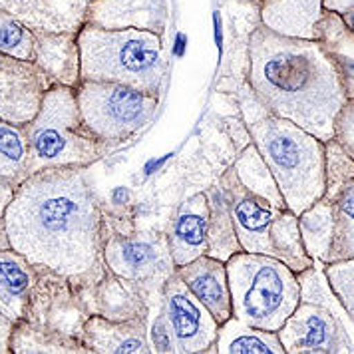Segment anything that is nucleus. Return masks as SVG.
<instances>
[{
  "instance_id": "f257e3e1",
  "label": "nucleus",
  "mask_w": 354,
  "mask_h": 354,
  "mask_svg": "<svg viewBox=\"0 0 354 354\" xmlns=\"http://www.w3.org/2000/svg\"><path fill=\"white\" fill-rule=\"evenodd\" d=\"M10 249L34 267L88 289L108 273L104 263L102 203L88 167H48L34 171L15 192L4 213Z\"/></svg>"
},
{
  "instance_id": "c85d7f7f",
  "label": "nucleus",
  "mask_w": 354,
  "mask_h": 354,
  "mask_svg": "<svg viewBox=\"0 0 354 354\" xmlns=\"http://www.w3.org/2000/svg\"><path fill=\"white\" fill-rule=\"evenodd\" d=\"M233 171L247 192L265 199L267 203H271L277 209H287L285 199H283V195L279 192L273 176H271V169L263 161L253 142L243 147L237 161L233 163Z\"/></svg>"
},
{
  "instance_id": "7c9ffc66",
  "label": "nucleus",
  "mask_w": 354,
  "mask_h": 354,
  "mask_svg": "<svg viewBox=\"0 0 354 354\" xmlns=\"http://www.w3.org/2000/svg\"><path fill=\"white\" fill-rule=\"evenodd\" d=\"M28 142L22 126L0 120V177L20 185L28 177Z\"/></svg>"
},
{
  "instance_id": "f03ea898",
  "label": "nucleus",
  "mask_w": 354,
  "mask_h": 354,
  "mask_svg": "<svg viewBox=\"0 0 354 354\" xmlns=\"http://www.w3.org/2000/svg\"><path fill=\"white\" fill-rule=\"evenodd\" d=\"M247 82L263 106L321 142L333 140L346 92L337 62L317 40L290 38L257 24L249 36Z\"/></svg>"
},
{
  "instance_id": "4c0bfd02",
  "label": "nucleus",
  "mask_w": 354,
  "mask_h": 354,
  "mask_svg": "<svg viewBox=\"0 0 354 354\" xmlns=\"http://www.w3.org/2000/svg\"><path fill=\"white\" fill-rule=\"evenodd\" d=\"M15 321L0 313V354H10V337H12Z\"/></svg>"
},
{
  "instance_id": "f3484780",
  "label": "nucleus",
  "mask_w": 354,
  "mask_h": 354,
  "mask_svg": "<svg viewBox=\"0 0 354 354\" xmlns=\"http://www.w3.org/2000/svg\"><path fill=\"white\" fill-rule=\"evenodd\" d=\"M90 315H97L110 321L149 319V303L144 295L128 281L110 271L88 289L78 290Z\"/></svg>"
},
{
  "instance_id": "6e6552de",
  "label": "nucleus",
  "mask_w": 354,
  "mask_h": 354,
  "mask_svg": "<svg viewBox=\"0 0 354 354\" xmlns=\"http://www.w3.org/2000/svg\"><path fill=\"white\" fill-rule=\"evenodd\" d=\"M104 263L108 271L140 290L149 310L161 305V289L176 273L167 237L151 231L115 233L104 227Z\"/></svg>"
},
{
  "instance_id": "cd10ccee",
  "label": "nucleus",
  "mask_w": 354,
  "mask_h": 354,
  "mask_svg": "<svg viewBox=\"0 0 354 354\" xmlns=\"http://www.w3.org/2000/svg\"><path fill=\"white\" fill-rule=\"evenodd\" d=\"M269 241L273 257L285 263L292 273H301L313 265V259L306 255L305 245L299 231V219L289 209H281L269 229Z\"/></svg>"
},
{
  "instance_id": "b1692460",
  "label": "nucleus",
  "mask_w": 354,
  "mask_h": 354,
  "mask_svg": "<svg viewBox=\"0 0 354 354\" xmlns=\"http://www.w3.org/2000/svg\"><path fill=\"white\" fill-rule=\"evenodd\" d=\"M213 351L219 354H283V344L277 333L263 330L229 317L219 324Z\"/></svg>"
},
{
  "instance_id": "ddd939ff",
  "label": "nucleus",
  "mask_w": 354,
  "mask_h": 354,
  "mask_svg": "<svg viewBox=\"0 0 354 354\" xmlns=\"http://www.w3.org/2000/svg\"><path fill=\"white\" fill-rule=\"evenodd\" d=\"M50 86L48 76L34 62L0 54V120L28 124Z\"/></svg>"
},
{
  "instance_id": "0eeeda50",
  "label": "nucleus",
  "mask_w": 354,
  "mask_h": 354,
  "mask_svg": "<svg viewBox=\"0 0 354 354\" xmlns=\"http://www.w3.org/2000/svg\"><path fill=\"white\" fill-rule=\"evenodd\" d=\"M76 102L84 126L108 149L136 136L160 106V97L126 84L90 80H80Z\"/></svg>"
},
{
  "instance_id": "423d86ee",
  "label": "nucleus",
  "mask_w": 354,
  "mask_h": 354,
  "mask_svg": "<svg viewBox=\"0 0 354 354\" xmlns=\"http://www.w3.org/2000/svg\"><path fill=\"white\" fill-rule=\"evenodd\" d=\"M231 317L277 333L299 305V283L285 263L271 255L239 251L225 261Z\"/></svg>"
},
{
  "instance_id": "c756f323",
  "label": "nucleus",
  "mask_w": 354,
  "mask_h": 354,
  "mask_svg": "<svg viewBox=\"0 0 354 354\" xmlns=\"http://www.w3.org/2000/svg\"><path fill=\"white\" fill-rule=\"evenodd\" d=\"M324 263L313 259V265L306 267L305 271L297 273V283H299V301L303 303H313V305L322 306L324 310H328L335 319H337L348 333L354 335V322L353 315L342 306L338 301V297L333 292L324 271H322Z\"/></svg>"
},
{
  "instance_id": "f8f14e48",
  "label": "nucleus",
  "mask_w": 354,
  "mask_h": 354,
  "mask_svg": "<svg viewBox=\"0 0 354 354\" xmlns=\"http://www.w3.org/2000/svg\"><path fill=\"white\" fill-rule=\"evenodd\" d=\"M217 183L221 185L225 194L231 221L235 227V235L241 245V251L273 257L269 229L281 209L273 207L271 203H267L265 199L253 195L251 192H247L239 183L233 167H229L225 174L219 177Z\"/></svg>"
},
{
  "instance_id": "dca6fc26",
  "label": "nucleus",
  "mask_w": 354,
  "mask_h": 354,
  "mask_svg": "<svg viewBox=\"0 0 354 354\" xmlns=\"http://www.w3.org/2000/svg\"><path fill=\"white\" fill-rule=\"evenodd\" d=\"M80 342L86 354H149L147 319L110 321L90 315L82 326Z\"/></svg>"
},
{
  "instance_id": "bb28decb",
  "label": "nucleus",
  "mask_w": 354,
  "mask_h": 354,
  "mask_svg": "<svg viewBox=\"0 0 354 354\" xmlns=\"http://www.w3.org/2000/svg\"><path fill=\"white\" fill-rule=\"evenodd\" d=\"M10 353L12 354H86L80 340L54 333L42 326H34L24 319L15 322L10 337Z\"/></svg>"
},
{
  "instance_id": "9b49d317",
  "label": "nucleus",
  "mask_w": 354,
  "mask_h": 354,
  "mask_svg": "<svg viewBox=\"0 0 354 354\" xmlns=\"http://www.w3.org/2000/svg\"><path fill=\"white\" fill-rule=\"evenodd\" d=\"M283 351L289 354H353L354 335L322 306L303 303L295 306L277 330Z\"/></svg>"
},
{
  "instance_id": "20e7f679",
  "label": "nucleus",
  "mask_w": 354,
  "mask_h": 354,
  "mask_svg": "<svg viewBox=\"0 0 354 354\" xmlns=\"http://www.w3.org/2000/svg\"><path fill=\"white\" fill-rule=\"evenodd\" d=\"M80 80L118 82L149 96H161L167 64L160 34L84 24L78 32Z\"/></svg>"
},
{
  "instance_id": "79ce46f5",
  "label": "nucleus",
  "mask_w": 354,
  "mask_h": 354,
  "mask_svg": "<svg viewBox=\"0 0 354 354\" xmlns=\"http://www.w3.org/2000/svg\"><path fill=\"white\" fill-rule=\"evenodd\" d=\"M237 2H241V4H257V0H237Z\"/></svg>"
},
{
  "instance_id": "393cba45",
  "label": "nucleus",
  "mask_w": 354,
  "mask_h": 354,
  "mask_svg": "<svg viewBox=\"0 0 354 354\" xmlns=\"http://www.w3.org/2000/svg\"><path fill=\"white\" fill-rule=\"evenodd\" d=\"M207 203H209V225H207V251L205 255L219 259L225 263L235 253L241 251V245L237 241L235 227L231 221V213L227 205L225 194L219 183H215L207 192Z\"/></svg>"
},
{
  "instance_id": "1a4fd4ad",
  "label": "nucleus",
  "mask_w": 354,
  "mask_h": 354,
  "mask_svg": "<svg viewBox=\"0 0 354 354\" xmlns=\"http://www.w3.org/2000/svg\"><path fill=\"white\" fill-rule=\"evenodd\" d=\"M36 269L38 273L30 290L24 321L80 340L82 326L90 317L80 292L64 277L42 267Z\"/></svg>"
},
{
  "instance_id": "f704fd0d",
  "label": "nucleus",
  "mask_w": 354,
  "mask_h": 354,
  "mask_svg": "<svg viewBox=\"0 0 354 354\" xmlns=\"http://www.w3.org/2000/svg\"><path fill=\"white\" fill-rule=\"evenodd\" d=\"M153 319L151 324H147V342H149V351L151 353H176L174 346V337H171V328L169 322L165 319V313L161 305L153 310Z\"/></svg>"
},
{
  "instance_id": "2f4dec72",
  "label": "nucleus",
  "mask_w": 354,
  "mask_h": 354,
  "mask_svg": "<svg viewBox=\"0 0 354 354\" xmlns=\"http://www.w3.org/2000/svg\"><path fill=\"white\" fill-rule=\"evenodd\" d=\"M354 185V158L348 156L335 140L324 142V194L322 197L335 201L342 189Z\"/></svg>"
},
{
  "instance_id": "412c9836",
  "label": "nucleus",
  "mask_w": 354,
  "mask_h": 354,
  "mask_svg": "<svg viewBox=\"0 0 354 354\" xmlns=\"http://www.w3.org/2000/svg\"><path fill=\"white\" fill-rule=\"evenodd\" d=\"M259 24L283 36L315 40L322 15L321 0H257Z\"/></svg>"
},
{
  "instance_id": "aec40b11",
  "label": "nucleus",
  "mask_w": 354,
  "mask_h": 354,
  "mask_svg": "<svg viewBox=\"0 0 354 354\" xmlns=\"http://www.w3.org/2000/svg\"><path fill=\"white\" fill-rule=\"evenodd\" d=\"M32 62L52 84L78 88L80 84V48L78 32H34Z\"/></svg>"
},
{
  "instance_id": "a211bd4d",
  "label": "nucleus",
  "mask_w": 354,
  "mask_h": 354,
  "mask_svg": "<svg viewBox=\"0 0 354 354\" xmlns=\"http://www.w3.org/2000/svg\"><path fill=\"white\" fill-rule=\"evenodd\" d=\"M207 225H209L207 195L195 194L177 209L169 233L165 235L169 245V255L174 259L176 267L187 265L189 261L205 255Z\"/></svg>"
},
{
  "instance_id": "39448f33",
  "label": "nucleus",
  "mask_w": 354,
  "mask_h": 354,
  "mask_svg": "<svg viewBox=\"0 0 354 354\" xmlns=\"http://www.w3.org/2000/svg\"><path fill=\"white\" fill-rule=\"evenodd\" d=\"M22 128L30 156L28 176L48 167H90L110 151L84 126L76 88L52 84L36 115Z\"/></svg>"
},
{
  "instance_id": "7ed1b4c3",
  "label": "nucleus",
  "mask_w": 354,
  "mask_h": 354,
  "mask_svg": "<svg viewBox=\"0 0 354 354\" xmlns=\"http://www.w3.org/2000/svg\"><path fill=\"white\" fill-rule=\"evenodd\" d=\"M287 209L301 215L324 194V142L292 122L267 113L247 124Z\"/></svg>"
},
{
  "instance_id": "2eb2a0df",
  "label": "nucleus",
  "mask_w": 354,
  "mask_h": 354,
  "mask_svg": "<svg viewBox=\"0 0 354 354\" xmlns=\"http://www.w3.org/2000/svg\"><path fill=\"white\" fill-rule=\"evenodd\" d=\"M86 22L108 30L136 28L161 36L167 26V6L165 0H92Z\"/></svg>"
},
{
  "instance_id": "a19ab883",
  "label": "nucleus",
  "mask_w": 354,
  "mask_h": 354,
  "mask_svg": "<svg viewBox=\"0 0 354 354\" xmlns=\"http://www.w3.org/2000/svg\"><path fill=\"white\" fill-rule=\"evenodd\" d=\"M8 245V237H6V229H4V219H0V249H6Z\"/></svg>"
},
{
  "instance_id": "ea45409f",
  "label": "nucleus",
  "mask_w": 354,
  "mask_h": 354,
  "mask_svg": "<svg viewBox=\"0 0 354 354\" xmlns=\"http://www.w3.org/2000/svg\"><path fill=\"white\" fill-rule=\"evenodd\" d=\"M321 2L324 10H333V12L340 15V17L354 10V0H321Z\"/></svg>"
},
{
  "instance_id": "c9c22d12",
  "label": "nucleus",
  "mask_w": 354,
  "mask_h": 354,
  "mask_svg": "<svg viewBox=\"0 0 354 354\" xmlns=\"http://www.w3.org/2000/svg\"><path fill=\"white\" fill-rule=\"evenodd\" d=\"M333 140L354 158V97L346 100L337 113L333 124Z\"/></svg>"
},
{
  "instance_id": "4468645a",
  "label": "nucleus",
  "mask_w": 354,
  "mask_h": 354,
  "mask_svg": "<svg viewBox=\"0 0 354 354\" xmlns=\"http://www.w3.org/2000/svg\"><path fill=\"white\" fill-rule=\"evenodd\" d=\"M92 0H0V8L32 32H80Z\"/></svg>"
},
{
  "instance_id": "a878e982",
  "label": "nucleus",
  "mask_w": 354,
  "mask_h": 354,
  "mask_svg": "<svg viewBox=\"0 0 354 354\" xmlns=\"http://www.w3.org/2000/svg\"><path fill=\"white\" fill-rule=\"evenodd\" d=\"M297 219H299V231H301L306 255L321 263H326L330 243H333V229H335L333 203L321 197L308 209L297 215Z\"/></svg>"
},
{
  "instance_id": "5701e85b",
  "label": "nucleus",
  "mask_w": 354,
  "mask_h": 354,
  "mask_svg": "<svg viewBox=\"0 0 354 354\" xmlns=\"http://www.w3.org/2000/svg\"><path fill=\"white\" fill-rule=\"evenodd\" d=\"M315 40L337 62L340 80L346 97H354V34L353 28L344 24L340 15L333 10H322L315 26Z\"/></svg>"
},
{
  "instance_id": "6ab92c4d",
  "label": "nucleus",
  "mask_w": 354,
  "mask_h": 354,
  "mask_svg": "<svg viewBox=\"0 0 354 354\" xmlns=\"http://www.w3.org/2000/svg\"><path fill=\"white\" fill-rule=\"evenodd\" d=\"M176 271L187 289L197 297V301L209 310L217 324L231 317V295L223 261L201 255L187 265L177 267Z\"/></svg>"
},
{
  "instance_id": "58836bf2",
  "label": "nucleus",
  "mask_w": 354,
  "mask_h": 354,
  "mask_svg": "<svg viewBox=\"0 0 354 354\" xmlns=\"http://www.w3.org/2000/svg\"><path fill=\"white\" fill-rule=\"evenodd\" d=\"M15 192H17V185L12 181H8L6 177H0V219L4 217L6 207L10 205Z\"/></svg>"
},
{
  "instance_id": "9d476101",
  "label": "nucleus",
  "mask_w": 354,
  "mask_h": 354,
  "mask_svg": "<svg viewBox=\"0 0 354 354\" xmlns=\"http://www.w3.org/2000/svg\"><path fill=\"white\" fill-rule=\"evenodd\" d=\"M161 308L169 322L177 354L215 353L213 344L219 324L187 289L177 271L161 289Z\"/></svg>"
},
{
  "instance_id": "e433bc0d",
  "label": "nucleus",
  "mask_w": 354,
  "mask_h": 354,
  "mask_svg": "<svg viewBox=\"0 0 354 354\" xmlns=\"http://www.w3.org/2000/svg\"><path fill=\"white\" fill-rule=\"evenodd\" d=\"M239 108H241L243 124L245 126L251 124V122H255L259 118H263V115H267V113H271L263 106V102L259 100L257 94L253 92V88L249 86V82L243 84L241 90H239Z\"/></svg>"
},
{
  "instance_id": "4be33fe9",
  "label": "nucleus",
  "mask_w": 354,
  "mask_h": 354,
  "mask_svg": "<svg viewBox=\"0 0 354 354\" xmlns=\"http://www.w3.org/2000/svg\"><path fill=\"white\" fill-rule=\"evenodd\" d=\"M38 269L15 249H0V313L10 321L26 315Z\"/></svg>"
},
{
  "instance_id": "473e14b6",
  "label": "nucleus",
  "mask_w": 354,
  "mask_h": 354,
  "mask_svg": "<svg viewBox=\"0 0 354 354\" xmlns=\"http://www.w3.org/2000/svg\"><path fill=\"white\" fill-rule=\"evenodd\" d=\"M0 54L30 60L34 54V32L17 18L0 8Z\"/></svg>"
},
{
  "instance_id": "72a5a7b5",
  "label": "nucleus",
  "mask_w": 354,
  "mask_h": 354,
  "mask_svg": "<svg viewBox=\"0 0 354 354\" xmlns=\"http://www.w3.org/2000/svg\"><path fill=\"white\" fill-rule=\"evenodd\" d=\"M322 271L338 301L354 317V257L324 263Z\"/></svg>"
}]
</instances>
